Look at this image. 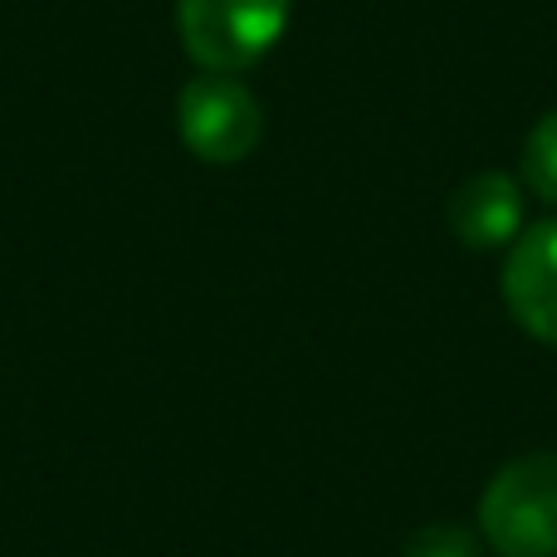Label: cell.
Returning <instances> with one entry per match:
<instances>
[{
    "mask_svg": "<svg viewBox=\"0 0 557 557\" xmlns=\"http://www.w3.org/2000/svg\"><path fill=\"white\" fill-rule=\"evenodd\" d=\"M480 529L499 557H557V450L519 455L494 474Z\"/></svg>",
    "mask_w": 557,
    "mask_h": 557,
    "instance_id": "1",
    "label": "cell"
},
{
    "mask_svg": "<svg viewBox=\"0 0 557 557\" xmlns=\"http://www.w3.org/2000/svg\"><path fill=\"white\" fill-rule=\"evenodd\" d=\"M294 0H176L182 45L206 74H240L278 45Z\"/></svg>",
    "mask_w": 557,
    "mask_h": 557,
    "instance_id": "2",
    "label": "cell"
},
{
    "mask_svg": "<svg viewBox=\"0 0 557 557\" xmlns=\"http://www.w3.org/2000/svg\"><path fill=\"white\" fill-rule=\"evenodd\" d=\"M176 127L201 162L235 166L260 147L264 113L235 74H196L176 98Z\"/></svg>",
    "mask_w": 557,
    "mask_h": 557,
    "instance_id": "3",
    "label": "cell"
},
{
    "mask_svg": "<svg viewBox=\"0 0 557 557\" xmlns=\"http://www.w3.org/2000/svg\"><path fill=\"white\" fill-rule=\"evenodd\" d=\"M504 304L513 323L557 347V221L523 231L504 260Z\"/></svg>",
    "mask_w": 557,
    "mask_h": 557,
    "instance_id": "4",
    "label": "cell"
},
{
    "mask_svg": "<svg viewBox=\"0 0 557 557\" xmlns=\"http://www.w3.org/2000/svg\"><path fill=\"white\" fill-rule=\"evenodd\" d=\"M523 196L509 172H480L450 196V231L465 250H499L519 240Z\"/></svg>",
    "mask_w": 557,
    "mask_h": 557,
    "instance_id": "5",
    "label": "cell"
},
{
    "mask_svg": "<svg viewBox=\"0 0 557 557\" xmlns=\"http://www.w3.org/2000/svg\"><path fill=\"white\" fill-rule=\"evenodd\" d=\"M523 182L539 201L557 206V108L539 117V127L523 143Z\"/></svg>",
    "mask_w": 557,
    "mask_h": 557,
    "instance_id": "6",
    "label": "cell"
},
{
    "mask_svg": "<svg viewBox=\"0 0 557 557\" xmlns=\"http://www.w3.org/2000/svg\"><path fill=\"white\" fill-rule=\"evenodd\" d=\"M401 557H474V533H465L460 523H425L406 539Z\"/></svg>",
    "mask_w": 557,
    "mask_h": 557,
    "instance_id": "7",
    "label": "cell"
}]
</instances>
